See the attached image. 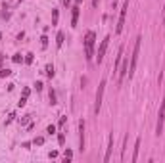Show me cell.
I'll return each mask as SVG.
<instances>
[{"label":"cell","mask_w":165,"mask_h":163,"mask_svg":"<svg viewBox=\"0 0 165 163\" xmlns=\"http://www.w3.org/2000/svg\"><path fill=\"white\" fill-rule=\"evenodd\" d=\"M94 42H96V33L88 31L84 36V58L88 62H92V58H94Z\"/></svg>","instance_id":"6da1fadb"},{"label":"cell","mask_w":165,"mask_h":163,"mask_svg":"<svg viewBox=\"0 0 165 163\" xmlns=\"http://www.w3.org/2000/svg\"><path fill=\"white\" fill-rule=\"evenodd\" d=\"M140 40H142V36H136V40H134V50H132L131 63H129V79L134 75V67H136V62H138V54H140Z\"/></svg>","instance_id":"7a4b0ae2"},{"label":"cell","mask_w":165,"mask_h":163,"mask_svg":"<svg viewBox=\"0 0 165 163\" xmlns=\"http://www.w3.org/2000/svg\"><path fill=\"white\" fill-rule=\"evenodd\" d=\"M104 90H106V79H102V81H100V84H98V92H96V106H94V111L96 113H100V108H102Z\"/></svg>","instance_id":"3957f363"},{"label":"cell","mask_w":165,"mask_h":163,"mask_svg":"<svg viewBox=\"0 0 165 163\" xmlns=\"http://www.w3.org/2000/svg\"><path fill=\"white\" fill-rule=\"evenodd\" d=\"M127 12H129V0L123 4V8H121V12H119V19H117V27H115V33H121L123 31V27H125V19H127Z\"/></svg>","instance_id":"277c9868"},{"label":"cell","mask_w":165,"mask_h":163,"mask_svg":"<svg viewBox=\"0 0 165 163\" xmlns=\"http://www.w3.org/2000/svg\"><path fill=\"white\" fill-rule=\"evenodd\" d=\"M163 121H165V98L161 100V106H159V113H158V125H156V134L163 132Z\"/></svg>","instance_id":"5b68a950"},{"label":"cell","mask_w":165,"mask_h":163,"mask_svg":"<svg viewBox=\"0 0 165 163\" xmlns=\"http://www.w3.org/2000/svg\"><path fill=\"white\" fill-rule=\"evenodd\" d=\"M108 44H110V35L102 40V44H100V48H98V56H96V62H98V63H102L104 54H106V50H108Z\"/></svg>","instance_id":"8992f818"},{"label":"cell","mask_w":165,"mask_h":163,"mask_svg":"<svg viewBox=\"0 0 165 163\" xmlns=\"http://www.w3.org/2000/svg\"><path fill=\"white\" fill-rule=\"evenodd\" d=\"M129 73V58H123L121 60V67H119V75H117V81H119V84L123 83V79H125V75Z\"/></svg>","instance_id":"52a82bcc"},{"label":"cell","mask_w":165,"mask_h":163,"mask_svg":"<svg viewBox=\"0 0 165 163\" xmlns=\"http://www.w3.org/2000/svg\"><path fill=\"white\" fill-rule=\"evenodd\" d=\"M79 148L84 150V121H79Z\"/></svg>","instance_id":"ba28073f"},{"label":"cell","mask_w":165,"mask_h":163,"mask_svg":"<svg viewBox=\"0 0 165 163\" xmlns=\"http://www.w3.org/2000/svg\"><path fill=\"white\" fill-rule=\"evenodd\" d=\"M111 150H113V134H110V138H108V148H106V156H104V161H110V157H111Z\"/></svg>","instance_id":"9c48e42d"},{"label":"cell","mask_w":165,"mask_h":163,"mask_svg":"<svg viewBox=\"0 0 165 163\" xmlns=\"http://www.w3.org/2000/svg\"><path fill=\"white\" fill-rule=\"evenodd\" d=\"M77 21H79V4L73 8V15H71V27H77Z\"/></svg>","instance_id":"30bf717a"},{"label":"cell","mask_w":165,"mask_h":163,"mask_svg":"<svg viewBox=\"0 0 165 163\" xmlns=\"http://www.w3.org/2000/svg\"><path fill=\"white\" fill-rule=\"evenodd\" d=\"M138 152H140V138H136V142H134V152H132V163L138 159Z\"/></svg>","instance_id":"8fae6325"},{"label":"cell","mask_w":165,"mask_h":163,"mask_svg":"<svg viewBox=\"0 0 165 163\" xmlns=\"http://www.w3.org/2000/svg\"><path fill=\"white\" fill-rule=\"evenodd\" d=\"M63 40H65V35H63L62 31L58 33V36H56V44H58V46H63Z\"/></svg>","instance_id":"7c38bea8"},{"label":"cell","mask_w":165,"mask_h":163,"mask_svg":"<svg viewBox=\"0 0 165 163\" xmlns=\"http://www.w3.org/2000/svg\"><path fill=\"white\" fill-rule=\"evenodd\" d=\"M58 17H60V12L52 10V25H58Z\"/></svg>","instance_id":"4fadbf2b"},{"label":"cell","mask_w":165,"mask_h":163,"mask_svg":"<svg viewBox=\"0 0 165 163\" xmlns=\"http://www.w3.org/2000/svg\"><path fill=\"white\" fill-rule=\"evenodd\" d=\"M46 75L50 77V79L54 77V65H46Z\"/></svg>","instance_id":"5bb4252c"},{"label":"cell","mask_w":165,"mask_h":163,"mask_svg":"<svg viewBox=\"0 0 165 163\" xmlns=\"http://www.w3.org/2000/svg\"><path fill=\"white\" fill-rule=\"evenodd\" d=\"M71 157H73V152H71V150H65V154H63V159H65V161H69Z\"/></svg>","instance_id":"9a60e30c"},{"label":"cell","mask_w":165,"mask_h":163,"mask_svg":"<svg viewBox=\"0 0 165 163\" xmlns=\"http://www.w3.org/2000/svg\"><path fill=\"white\" fill-rule=\"evenodd\" d=\"M12 60H14V63H21V62H23V56H21V54H15Z\"/></svg>","instance_id":"2e32d148"},{"label":"cell","mask_w":165,"mask_h":163,"mask_svg":"<svg viewBox=\"0 0 165 163\" xmlns=\"http://www.w3.org/2000/svg\"><path fill=\"white\" fill-rule=\"evenodd\" d=\"M25 104H27V96H21V98H19V102H17V106H19V108H23Z\"/></svg>","instance_id":"e0dca14e"},{"label":"cell","mask_w":165,"mask_h":163,"mask_svg":"<svg viewBox=\"0 0 165 163\" xmlns=\"http://www.w3.org/2000/svg\"><path fill=\"white\" fill-rule=\"evenodd\" d=\"M33 144H35V146H42V144H44V138H42V136L35 138V142H33Z\"/></svg>","instance_id":"ac0fdd59"},{"label":"cell","mask_w":165,"mask_h":163,"mask_svg":"<svg viewBox=\"0 0 165 163\" xmlns=\"http://www.w3.org/2000/svg\"><path fill=\"white\" fill-rule=\"evenodd\" d=\"M46 132H48V134H54V132H56V127H54V125H48V127H46Z\"/></svg>","instance_id":"d6986e66"},{"label":"cell","mask_w":165,"mask_h":163,"mask_svg":"<svg viewBox=\"0 0 165 163\" xmlns=\"http://www.w3.org/2000/svg\"><path fill=\"white\" fill-rule=\"evenodd\" d=\"M41 46H42V48L48 46V39H46V36H41Z\"/></svg>","instance_id":"ffe728a7"},{"label":"cell","mask_w":165,"mask_h":163,"mask_svg":"<svg viewBox=\"0 0 165 163\" xmlns=\"http://www.w3.org/2000/svg\"><path fill=\"white\" fill-rule=\"evenodd\" d=\"M10 69H0V77H8V75H10Z\"/></svg>","instance_id":"44dd1931"},{"label":"cell","mask_w":165,"mask_h":163,"mask_svg":"<svg viewBox=\"0 0 165 163\" xmlns=\"http://www.w3.org/2000/svg\"><path fill=\"white\" fill-rule=\"evenodd\" d=\"M50 104H56V92L50 90Z\"/></svg>","instance_id":"7402d4cb"},{"label":"cell","mask_w":165,"mask_h":163,"mask_svg":"<svg viewBox=\"0 0 165 163\" xmlns=\"http://www.w3.org/2000/svg\"><path fill=\"white\" fill-rule=\"evenodd\" d=\"M58 142H60V144H63V142H65V136H63V132L58 134Z\"/></svg>","instance_id":"603a6c76"},{"label":"cell","mask_w":165,"mask_h":163,"mask_svg":"<svg viewBox=\"0 0 165 163\" xmlns=\"http://www.w3.org/2000/svg\"><path fill=\"white\" fill-rule=\"evenodd\" d=\"M25 62H27V63H33V54H27V56H25Z\"/></svg>","instance_id":"cb8c5ba5"},{"label":"cell","mask_w":165,"mask_h":163,"mask_svg":"<svg viewBox=\"0 0 165 163\" xmlns=\"http://www.w3.org/2000/svg\"><path fill=\"white\" fill-rule=\"evenodd\" d=\"M29 94H31V88H23V94H21V96H27V98H29Z\"/></svg>","instance_id":"d4e9b609"},{"label":"cell","mask_w":165,"mask_h":163,"mask_svg":"<svg viewBox=\"0 0 165 163\" xmlns=\"http://www.w3.org/2000/svg\"><path fill=\"white\" fill-rule=\"evenodd\" d=\"M14 117H15V113H10V115H8V119H6V123H12V121H14Z\"/></svg>","instance_id":"484cf974"},{"label":"cell","mask_w":165,"mask_h":163,"mask_svg":"<svg viewBox=\"0 0 165 163\" xmlns=\"http://www.w3.org/2000/svg\"><path fill=\"white\" fill-rule=\"evenodd\" d=\"M35 87H37V90H42V87H44V84L41 83V81H39V83H35Z\"/></svg>","instance_id":"4316f807"},{"label":"cell","mask_w":165,"mask_h":163,"mask_svg":"<svg viewBox=\"0 0 165 163\" xmlns=\"http://www.w3.org/2000/svg\"><path fill=\"white\" fill-rule=\"evenodd\" d=\"M48 157H50V159H54V157H58V152H50V154H48Z\"/></svg>","instance_id":"83f0119b"},{"label":"cell","mask_w":165,"mask_h":163,"mask_svg":"<svg viewBox=\"0 0 165 163\" xmlns=\"http://www.w3.org/2000/svg\"><path fill=\"white\" fill-rule=\"evenodd\" d=\"M98 2H100V0H92V6L96 8V6H98Z\"/></svg>","instance_id":"f1b7e54d"},{"label":"cell","mask_w":165,"mask_h":163,"mask_svg":"<svg viewBox=\"0 0 165 163\" xmlns=\"http://www.w3.org/2000/svg\"><path fill=\"white\" fill-rule=\"evenodd\" d=\"M63 4H65V6H67V4H69V0H63Z\"/></svg>","instance_id":"f546056e"},{"label":"cell","mask_w":165,"mask_h":163,"mask_svg":"<svg viewBox=\"0 0 165 163\" xmlns=\"http://www.w3.org/2000/svg\"><path fill=\"white\" fill-rule=\"evenodd\" d=\"M75 2H77V4H81V2H83V0H75Z\"/></svg>","instance_id":"4dcf8cb0"},{"label":"cell","mask_w":165,"mask_h":163,"mask_svg":"<svg viewBox=\"0 0 165 163\" xmlns=\"http://www.w3.org/2000/svg\"><path fill=\"white\" fill-rule=\"evenodd\" d=\"M163 23H165V14H163Z\"/></svg>","instance_id":"1f68e13d"},{"label":"cell","mask_w":165,"mask_h":163,"mask_svg":"<svg viewBox=\"0 0 165 163\" xmlns=\"http://www.w3.org/2000/svg\"><path fill=\"white\" fill-rule=\"evenodd\" d=\"M0 62H2V56H0Z\"/></svg>","instance_id":"d6a6232c"}]
</instances>
